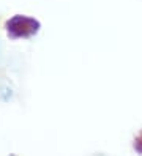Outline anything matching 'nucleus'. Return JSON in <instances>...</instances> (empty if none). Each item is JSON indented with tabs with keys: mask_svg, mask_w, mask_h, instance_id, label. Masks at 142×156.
Listing matches in <instances>:
<instances>
[{
	"mask_svg": "<svg viewBox=\"0 0 142 156\" xmlns=\"http://www.w3.org/2000/svg\"><path fill=\"white\" fill-rule=\"evenodd\" d=\"M6 27L8 33H11V36H28L38 30V22L24 16H16L14 19L6 24Z\"/></svg>",
	"mask_w": 142,
	"mask_h": 156,
	"instance_id": "f257e3e1",
	"label": "nucleus"
}]
</instances>
